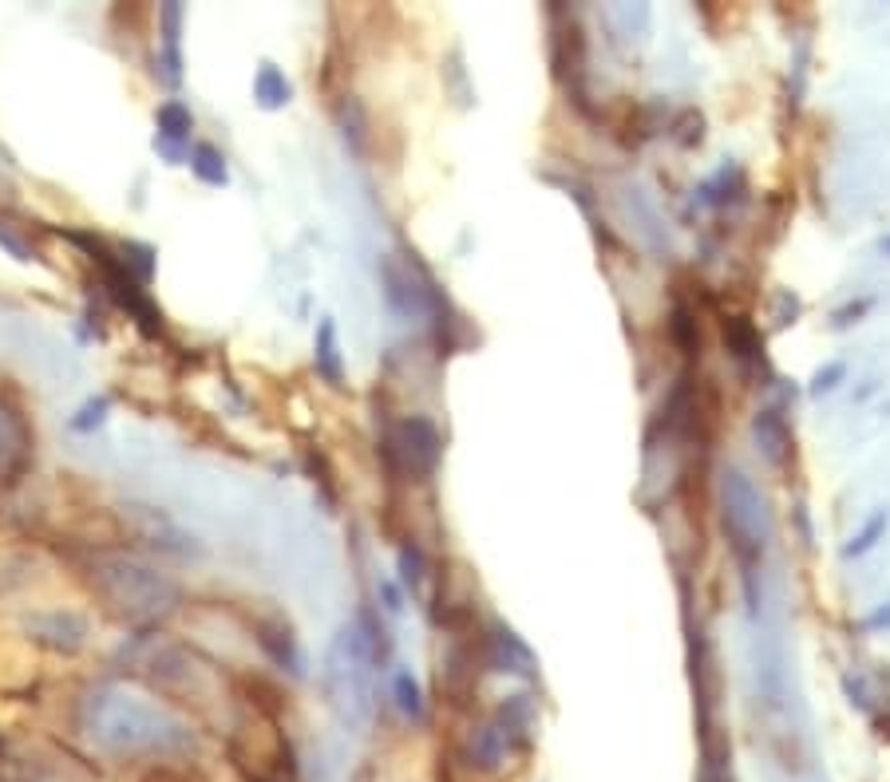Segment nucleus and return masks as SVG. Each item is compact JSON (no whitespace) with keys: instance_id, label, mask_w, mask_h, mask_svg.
I'll return each mask as SVG.
<instances>
[{"instance_id":"aec40b11","label":"nucleus","mask_w":890,"mask_h":782,"mask_svg":"<svg viewBox=\"0 0 890 782\" xmlns=\"http://www.w3.org/2000/svg\"><path fill=\"white\" fill-rule=\"evenodd\" d=\"M186 166H191V174L202 186H230V162L214 143H194Z\"/></svg>"},{"instance_id":"a211bd4d","label":"nucleus","mask_w":890,"mask_h":782,"mask_svg":"<svg viewBox=\"0 0 890 782\" xmlns=\"http://www.w3.org/2000/svg\"><path fill=\"white\" fill-rule=\"evenodd\" d=\"M254 100L262 111H282L285 103L293 100V83L285 80V72L277 68V63L262 60L254 72Z\"/></svg>"},{"instance_id":"2eb2a0df","label":"nucleus","mask_w":890,"mask_h":782,"mask_svg":"<svg viewBox=\"0 0 890 782\" xmlns=\"http://www.w3.org/2000/svg\"><path fill=\"white\" fill-rule=\"evenodd\" d=\"M752 431H756V443H760V450H763V459L772 463V467H783V463L791 459V431H788V423H783V415L780 412H760L752 419Z\"/></svg>"},{"instance_id":"ddd939ff","label":"nucleus","mask_w":890,"mask_h":782,"mask_svg":"<svg viewBox=\"0 0 890 782\" xmlns=\"http://www.w3.org/2000/svg\"><path fill=\"white\" fill-rule=\"evenodd\" d=\"M159 32H163V48H159V80L166 88H179L182 83V4L179 0H166L159 9Z\"/></svg>"},{"instance_id":"c756f323","label":"nucleus","mask_w":890,"mask_h":782,"mask_svg":"<svg viewBox=\"0 0 890 782\" xmlns=\"http://www.w3.org/2000/svg\"><path fill=\"white\" fill-rule=\"evenodd\" d=\"M0 245H4V250H9L17 261H32V257H37V250H32V245H28L24 237L17 234V225L4 222V217H0Z\"/></svg>"},{"instance_id":"7ed1b4c3","label":"nucleus","mask_w":890,"mask_h":782,"mask_svg":"<svg viewBox=\"0 0 890 782\" xmlns=\"http://www.w3.org/2000/svg\"><path fill=\"white\" fill-rule=\"evenodd\" d=\"M376 657L368 648V637L361 632V624H345L336 632L333 644L325 652V668H321V688H325L328 708L348 723V728H364L373 720L376 708Z\"/></svg>"},{"instance_id":"473e14b6","label":"nucleus","mask_w":890,"mask_h":782,"mask_svg":"<svg viewBox=\"0 0 890 782\" xmlns=\"http://www.w3.org/2000/svg\"><path fill=\"white\" fill-rule=\"evenodd\" d=\"M882 257H890V234L882 237Z\"/></svg>"},{"instance_id":"f3484780","label":"nucleus","mask_w":890,"mask_h":782,"mask_svg":"<svg viewBox=\"0 0 890 782\" xmlns=\"http://www.w3.org/2000/svg\"><path fill=\"white\" fill-rule=\"evenodd\" d=\"M155 139L171 146H186L191 151V135H194V115L182 100H166L163 108L155 111Z\"/></svg>"},{"instance_id":"72a5a7b5","label":"nucleus","mask_w":890,"mask_h":782,"mask_svg":"<svg viewBox=\"0 0 890 782\" xmlns=\"http://www.w3.org/2000/svg\"><path fill=\"white\" fill-rule=\"evenodd\" d=\"M717 782H732V779H728V774H725V779H717Z\"/></svg>"},{"instance_id":"a878e982","label":"nucleus","mask_w":890,"mask_h":782,"mask_svg":"<svg viewBox=\"0 0 890 782\" xmlns=\"http://www.w3.org/2000/svg\"><path fill=\"white\" fill-rule=\"evenodd\" d=\"M499 731H503V739L527 735V731H530V700H527V695H510V700L503 703V708H499Z\"/></svg>"},{"instance_id":"412c9836","label":"nucleus","mask_w":890,"mask_h":782,"mask_svg":"<svg viewBox=\"0 0 890 782\" xmlns=\"http://www.w3.org/2000/svg\"><path fill=\"white\" fill-rule=\"evenodd\" d=\"M669 336H672V344L681 348V356H700V328H697V313H692L685 301H677L672 305V313H669Z\"/></svg>"},{"instance_id":"bb28decb","label":"nucleus","mask_w":890,"mask_h":782,"mask_svg":"<svg viewBox=\"0 0 890 782\" xmlns=\"http://www.w3.org/2000/svg\"><path fill=\"white\" fill-rule=\"evenodd\" d=\"M108 412H111V396H91L88 404L72 415V431L91 435L95 427H103V423H108Z\"/></svg>"},{"instance_id":"393cba45","label":"nucleus","mask_w":890,"mask_h":782,"mask_svg":"<svg viewBox=\"0 0 890 782\" xmlns=\"http://www.w3.org/2000/svg\"><path fill=\"white\" fill-rule=\"evenodd\" d=\"M392 695H396V708H401L408 720H424V692H419L416 676H412L408 668H401V672L392 676Z\"/></svg>"},{"instance_id":"39448f33","label":"nucleus","mask_w":890,"mask_h":782,"mask_svg":"<svg viewBox=\"0 0 890 782\" xmlns=\"http://www.w3.org/2000/svg\"><path fill=\"white\" fill-rule=\"evenodd\" d=\"M64 237L72 245H80V250L88 253L91 261H95V270L103 273V285H108L111 301H115V305L123 308V313H128L146 336H159V333H163V313L155 308V301L146 297V288L139 285V281L131 277L123 265H119V257L100 242V237H95V234H64Z\"/></svg>"},{"instance_id":"dca6fc26","label":"nucleus","mask_w":890,"mask_h":782,"mask_svg":"<svg viewBox=\"0 0 890 782\" xmlns=\"http://www.w3.org/2000/svg\"><path fill=\"white\" fill-rule=\"evenodd\" d=\"M313 368L325 379L328 387H345V360H341V344H336V324L321 321L317 324V341H313Z\"/></svg>"},{"instance_id":"1a4fd4ad","label":"nucleus","mask_w":890,"mask_h":782,"mask_svg":"<svg viewBox=\"0 0 890 782\" xmlns=\"http://www.w3.org/2000/svg\"><path fill=\"white\" fill-rule=\"evenodd\" d=\"M381 281H384V301L401 321H419V316L432 313V281H419L412 273V265H404L401 257H381Z\"/></svg>"},{"instance_id":"0eeeda50","label":"nucleus","mask_w":890,"mask_h":782,"mask_svg":"<svg viewBox=\"0 0 890 782\" xmlns=\"http://www.w3.org/2000/svg\"><path fill=\"white\" fill-rule=\"evenodd\" d=\"M119 526L139 541V546L166 554V558H199L202 541L194 530H186L171 510L155 502H123L119 506Z\"/></svg>"},{"instance_id":"4be33fe9","label":"nucleus","mask_w":890,"mask_h":782,"mask_svg":"<svg viewBox=\"0 0 890 782\" xmlns=\"http://www.w3.org/2000/svg\"><path fill=\"white\" fill-rule=\"evenodd\" d=\"M119 265L131 273V277L139 281V285H151V277H155V245L146 242H123L119 245Z\"/></svg>"},{"instance_id":"423d86ee","label":"nucleus","mask_w":890,"mask_h":782,"mask_svg":"<svg viewBox=\"0 0 890 782\" xmlns=\"http://www.w3.org/2000/svg\"><path fill=\"white\" fill-rule=\"evenodd\" d=\"M384 455H388V470H401L408 483H427L439 470L444 459V439L439 427L427 415H404L396 423V431L384 439Z\"/></svg>"},{"instance_id":"20e7f679","label":"nucleus","mask_w":890,"mask_h":782,"mask_svg":"<svg viewBox=\"0 0 890 782\" xmlns=\"http://www.w3.org/2000/svg\"><path fill=\"white\" fill-rule=\"evenodd\" d=\"M720 526L740 561V573H760L763 549L772 541V510L740 467L720 470Z\"/></svg>"},{"instance_id":"6e6552de","label":"nucleus","mask_w":890,"mask_h":782,"mask_svg":"<svg viewBox=\"0 0 890 782\" xmlns=\"http://www.w3.org/2000/svg\"><path fill=\"white\" fill-rule=\"evenodd\" d=\"M20 632L32 644L48 648L55 657H80L88 648V621L72 609H37L20 617Z\"/></svg>"},{"instance_id":"7c9ffc66","label":"nucleus","mask_w":890,"mask_h":782,"mask_svg":"<svg viewBox=\"0 0 890 782\" xmlns=\"http://www.w3.org/2000/svg\"><path fill=\"white\" fill-rule=\"evenodd\" d=\"M376 589H381V597H384V609H388V612H401V609H404V597H401V589H396V585H392L388 577H381V581H376Z\"/></svg>"},{"instance_id":"2f4dec72","label":"nucleus","mask_w":890,"mask_h":782,"mask_svg":"<svg viewBox=\"0 0 890 782\" xmlns=\"http://www.w3.org/2000/svg\"><path fill=\"white\" fill-rule=\"evenodd\" d=\"M867 629H890V605H882V609H874L867 617Z\"/></svg>"},{"instance_id":"cd10ccee","label":"nucleus","mask_w":890,"mask_h":782,"mask_svg":"<svg viewBox=\"0 0 890 782\" xmlns=\"http://www.w3.org/2000/svg\"><path fill=\"white\" fill-rule=\"evenodd\" d=\"M847 379V360H827L823 368L816 372V376H811V384H808V392L816 399H823V396H831V392H836L839 384H843Z\"/></svg>"},{"instance_id":"b1692460","label":"nucleus","mask_w":890,"mask_h":782,"mask_svg":"<svg viewBox=\"0 0 890 782\" xmlns=\"http://www.w3.org/2000/svg\"><path fill=\"white\" fill-rule=\"evenodd\" d=\"M396 569H401V585L408 589V593H419L424 589V577H427V558L424 549H419V541H404L401 554H396Z\"/></svg>"},{"instance_id":"f03ea898","label":"nucleus","mask_w":890,"mask_h":782,"mask_svg":"<svg viewBox=\"0 0 890 782\" xmlns=\"http://www.w3.org/2000/svg\"><path fill=\"white\" fill-rule=\"evenodd\" d=\"M83 573H88L91 593L100 597L103 609L131 629H155L182 601V589L171 577L131 558V554H119V549H95L83 561Z\"/></svg>"},{"instance_id":"f257e3e1","label":"nucleus","mask_w":890,"mask_h":782,"mask_svg":"<svg viewBox=\"0 0 890 782\" xmlns=\"http://www.w3.org/2000/svg\"><path fill=\"white\" fill-rule=\"evenodd\" d=\"M80 731L119 759H182L194 751V731L151 695L103 683L80 703Z\"/></svg>"},{"instance_id":"9b49d317","label":"nucleus","mask_w":890,"mask_h":782,"mask_svg":"<svg viewBox=\"0 0 890 782\" xmlns=\"http://www.w3.org/2000/svg\"><path fill=\"white\" fill-rule=\"evenodd\" d=\"M32 463V427L12 404L0 399V483H17Z\"/></svg>"},{"instance_id":"5701e85b","label":"nucleus","mask_w":890,"mask_h":782,"mask_svg":"<svg viewBox=\"0 0 890 782\" xmlns=\"http://www.w3.org/2000/svg\"><path fill=\"white\" fill-rule=\"evenodd\" d=\"M887 526H890V510H874L871 518L859 526V534H851V541L843 546V558H863V554H871V549L887 538Z\"/></svg>"},{"instance_id":"c85d7f7f","label":"nucleus","mask_w":890,"mask_h":782,"mask_svg":"<svg viewBox=\"0 0 890 782\" xmlns=\"http://www.w3.org/2000/svg\"><path fill=\"white\" fill-rule=\"evenodd\" d=\"M874 301H879V297H874V293H867V297H859V301H847L843 308H836V316H831V324H836L839 333H843V328H851V324H859L867 313H871V308H874Z\"/></svg>"},{"instance_id":"f8f14e48","label":"nucleus","mask_w":890,"mask_h":782,"mask_svg":"<svg viewBox=\"0 0 890 782\" xmlns=\"http://www.w3.org/2000/svg\"><path fill=\"white\" fill-rule=\"evenodd\" d=\"M483 660H487L495 672L510 676H535V652L527 648V640L518 637L507 624H490L487 644H483Z\"/></svg>"},{"instance_id":"6ab92c4d","label":"nucleus","mask_w":890,"mask_h":782,"mask_svg":"<svg viewBox=\"0 0 890 782\" xmlns=\"http://www.w3.org/2000/svg\"><path fill=\"white\" fill-rule=\"evenodd\" d=\"M503 759H507V739L499 728H475L467 739V763L475 771H499Z\"/></svg>"},{"instance_id":"4468645a","label":"nucleus","mask_w":890,"mask_h":782,"mask_svg":"<svg viewBox=\"0 0 890 782\" xmlns=\"http://www.w3.org/2000/svg\"><path fill=\"white\" fill-rule=\"evenodd\" d=\"M720 328H725V348H728V356H732L736 364H745V368L763 364V336L745 313L725 316V324H720Z\"/></svg>"},{"instance_id":"9d476101","label":"nucleus","mask_w":890,"mask_h":782,"mask_svg":"<svg viewBox=\"0 0 890 782\" xmlns=\"http://www.w3.org/2000/svg\"><path fill=\"white\" fill-rule=\"evenodd\" d=\"M254 640L282 672H290L293 680H305L310 660H305V648H301L290 621H282V617H262V621H254Z\"/></svg>"}]
</instances>
